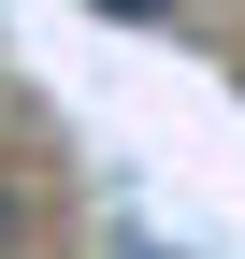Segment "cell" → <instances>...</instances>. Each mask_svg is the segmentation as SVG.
<instances>
[{
	"instance_id": "6da1fadb",
	"label": "cell",
	"mask_w": 245,
	"mask_h": 259,
	"mask_svg": "<svg viewBox=\"0 0 245 259\" xmlns=\"http://www.w3.org/2000/svg\"><path fill=\"white\" fill-rule=\"evenodd\" d=\"M44 231H58V216H44V187H15V173H0V259H29Z\"/></svg>"
},
{
	"instance_id": "7a4b0ae2",
	"label": "cell",
	"mask_w": 245,
	"mask_h": 259,
	"mask_svg": "<svg viewBox=\"0 0 245 259\" xmlns=\"http://www.w3.org/2000/svg\"><path fill=\"white\" fill-rule=\"evenodd\" d=\"M87 15H130V29H173L188 0H87Z\"/></svg>"
}]
</instances>
